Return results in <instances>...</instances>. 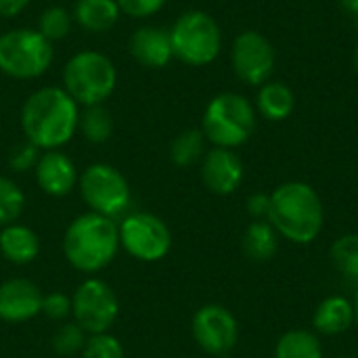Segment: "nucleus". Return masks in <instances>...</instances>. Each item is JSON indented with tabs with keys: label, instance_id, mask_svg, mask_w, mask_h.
Listing matches in <instances>:
<instances>
[{
	"label": "nucleus",
	"instance_id": "f257e3e1",
	"mask_svg": "<svg viewBox=\"0 0 358 358\" xmlns=\"http://www.w3.org/2000/svg\"><path fill=\"white\" fill-rule=\"evenodd\" d=\"M80 105L63 86L34 90L21 107V130L25 141L42 151L61 149L78 132Z\"/></svg>",
	"mask_w": 358,
	"mask_h": 358
},
{
	"label": "nucleus",
	"instance_id": "f03ea898",
	"mask_svg": "<svg viewBox=\"0 0 358 358\" xmlns=\"http://www.w3.org/2000/svg\"><path fill=\"white\" fill-rule=\"evenodd\" d=\"M268 222L294 243H310L319 237L325 212L321 197L306 182H285L271 195Z\"/></svg>",
	"mask_w": 358,
	"mask_h": 358
},
{
	"label": "nucleus",
	"instance_id": "7ed1b4c3",
	"mask_svg": "<svg viewBox=\"0 0 358 358\" xmlns=\"http://www.w3.org/2000/svg\"><path fill=\"white\" fill-rule=\"evenodd\" d=\"M120 231L115 220L88 212L78 216L65 231L63 252L67 262L80 273H99L117 256Z\"/></svg>",
	"mask_w": 358,
	"mask_h": 358
},
{
	"label": "nucleus",
	"instance_id": "20e7f679",
	"mask_svg": "<svg viewBox=\"0 0 358 358\" xmlns=\"http://www.w3.org/2000/svg\"><path fill=\"white\" fill-rule=\"evenodd\" d=\"M63 88L78 105H103L117 88V69L107 55L80 50L63 67Z\"/></svg>",
	"mask_w": 358,
	"mask_h": 358
},
{
	"label": "nucleus",
	"instance_id": "39448f33",
	"mask_svg": "<svg viewBox=\"0 0 358 358\" xmlns=\"http://www.w3.org/2000/svg\"><path fill=\"white\" fill-rule=\"evenodd\" d=\"M256 128V109L237 92L214 96L203 113L201 132L214 147L235 149L243 145Z\"/></svg>",
	"mask_w": 358,
	"mask_h": 358
},
{
	"label": "nucleus",
	"instance_id": "423d86ee",
	"mask_svg": "<svg viewBox=\"0 0 358 358\" xmlns=\"http://www.w3.org/2000/svg\"><path fill=\"white\" fill-rule=\"evenodd\" d=\"M55 59L52 42L38 29L17 27L0 34V71L15 80L44 76Z\"/></svg>",
	"mask_w": 358,
	"mask_h": 358
},
{
	"label": "nucleus",
	"instance_id": "0eeeda50",
	"mask_svg": "<svg viewBox=\"0 0 358 358\" xmlns=\"http://www.w3.org/2000/svg\"><path fill=\"white\" fill-rule=\"evenodd\" d=\"M172 52L178 61L193 67L212 63L222 46V34L214 17L203 10L182 13L170 27Z\"/></svg>",
	"mask_w": 358,
	"mask_h": 358
},
{
	"label": "nucleus",
	"instance_id": "6e6552de",
	"mask_svg": "<svg viewBox=\"0 0 358 358\" xmlns=\"http://www.w3.org/2000/svg\"><path fill=\"white\" fill-rule=\"evenodd\" d=\"M80 195L90 212L111 220L128 214L132 191L124 174L109 164H92L78 178Z\"/></svg>",
	"mask_w": 358,
	"mask_h": 358
},
{
	"label": "nucleus",
	"instance_id": "1a4fd4ad",
	"mask_svg": "<svg viewBox=\"0 0 358 358\" xmlns=\"http://www.w3.org/2000/svg\"><path fill=\"white\" fill-rule=\"evenodd\" d=\"M120 245L141 262H159L172 248L168 224L149 212H132L117 224Z\"/></svg>",
	"mask_w": 358,
	"mask_h": 358
},
{
	"label": "nucleus",
	"instance_id": "9d476101",
	"mask_svg": "<svg viewBox=\"0 0 358 358\" xmlns=\"http://www.w3.org/2000/svg\"><path fill=\"white\" fill-rule=\"evenodd\" d=\"M73 323H78L88 336L107 334L120 315V300L109 283L90 277L78 285L71 298Z\"/></svg>",
	"mask_w": 358,
	"mask_h": 358
},
{
	"label": "nucleus",
	"instance_id": "9b49d317",
	"mask_svg": "<svg viewBox=\"0 0 358 358\" xmlns=\"http://www.w3.org/2000/svg\"><path fill=\"white\" fill-rule=\"evenodd\" d=\"M231 61L235 73L252 86L268 82L275 69L273 44L258 31H243L235 38Z\"/></svg>",
	"mask_w": 358,
	"mask_h": 358
},
{
	"label": "nucleus",
	"instance_id": "f8f14e48",
	"mask_svg": "<svg viewBox=\"0 0 358 358\" xmlns=\"http://www.w3.org/2000/svg\"><path fill=\"white\" fill-rule=\"evenodd\" d=\"M237 321L220 304L201 306L193 317V338L201 350L214 357L229 355L237 344Z\"/></svg>",
	"mask_w": 358,
	"mask_h": 358
},
{
	"label": "nucleus",
	"instance_id": "ddd939ff",
	"mask_svg": "<svg viewBox=\"0 0 358 358\" xmlns=\"http://www.w3.org/2000/svg\"><path fill=\"white\" fill-rule=\"evenodd\" d=\"M42 292L29 279H8L0 285V321L25 323L42 313Z\"/></svg>",
	"mask_w": 358,
	"mask_h": 358
},
{
	"label": "nucleus",
	"instance_id": "4468645a",
	"mask_svg": "<svg viewBox=\"0 0 358 358\" xmlns=\"http://www.w3.org/2000/svg\"><path fill=\"white\" fill-rule=\"evenodd\" d=\"M201 180L216 195H231L243 180V164L233 149L214 147L203 155Z\"/></svg>",
	"mask_w": 358,
	"mask_h": 358
},
{
	"label": "nucleus",
	"instance_id": "2eb2a0df",
	"mask_svg": "<svg viewBox=\"0 0 358 358\" xmlns=\"http://www.w3.org/2000/svg\"><path fill=\"white\" fill-rule=\"evenodd\" d=\"M128 52L143 67L149 69L166 67L174 59L170 29L159 25H141L128 38Z\"/></svg>",
	"mask_w": 358,
	"mask_h": 358
},
{
	"label": "nucleus",
	"instance_id": "dca6fc26",
	"mask_svg": "<svg viewBox=\"0 0 358 358\" xmlns=\"http://www.w3.org/2000/svg\"><path fill=\"white\" fill-rule=\"evenodd\" d=\"M34 174H36L38 187L50 197L69 195L73 191V187L78 185V178H80L76 164L65 153H61L59 149L44 151L38 157Z\"/></svg>",
	"mask_w": 358,
	"mask_h": 358
},
{
	"label": "nucleus",
	"instance_id": "f3484780",
	"mask_svg": "<svg viewBox=\"0 0 358 358\" xmlns=\"http://www.w3.org/2000/svg\"><path fill=\"white\" fill-rule=\"evenodd\" d=\"M40 252L38 235L25 224H6L0 231V254L13 264H29Z\"/></svg>",
	"mask_w": 358,
	"mask_h": 358
},
{
	"label": "nucleus",
	"instance_id": "a211bd4d",
	"mask_svg": "<svg viewBox=\"0 0 358 358\" xmlns=\"http://www.w3.org/2000/svg\"><path fill=\"white\" fill-rule=\"evenodd\" d=\"M122 10L115 0H78L73 6V21L90 31V34H105L115 27Z\"/></svg>",
	"mask_w": 358,
	"mask_h": 358
},
{
	"label": "nucleus",
	"instance_id": "6ab92c4d",
	"mask_svg": "<svg viewBox=\"0 0 358 358\" xmlns=\"http://www.w3.org/2000/svg\"><path fill=\"white\" fill-rule=\"evenodd\" d=\"M355 325V306L342 296H331L323 300L315 313V329L323 336L344 334Z\"/></svg>",
	"mask_w": 358,
	"mask_h": 358
},
{
	"label": "nucleus",
	"instance_id": "aec40b11",
	"mask_svg": "<svg viewBox=\"0 0 358 358\" xmlns=\"http://www.w3.org/2000/svg\"><path fill=\"white\" fill-rule=\"evenodd\" d=\"M258 111L271 120V122H281L292 115L296 107L294 92L287 84L283 82H264L260 92H258Z\"/></svg>",
	"mask_w": 358,
	"mask_h": 358
},
{
	"label": "nucleus",
	"instance_id": "412c9836",
	"mask_svg": "<svg viewBox=\"0 0 358 358\" xmlns=\"http://www.w3.org/2000/svg\"><path fill=\"white\" fill-rule=\"evenodd\" d=\"M277 235L279 233L273 229V224L268 220H256L245 229L243 252L256 262H268L279 250Z\"/></svg>",
	"mask_w": 358,
	"mask_h": 358
},
{
	"label": "nucleus",
	"instance_id": "4be33fe9",
	"mask_svg": "<svg viewBox=\"0 0 358 358\" xmlns=\"http://www.w3.org/2000/svg\"><path fill=\"white\" fill-rule=\"evenodd\" d=\"M78 130L92 145H103L113 134V117L105 105H90L80 111Z\"/></svg>",
	"mask_w": 358,
	"mask_h": 358
},
{
	"label": "nucleus",
	"instance_id": "5701e85b",
	"mask_svg": "<svg viewBox=\"0 0 358 358\" xmlns=\"http://www.w3.org/2000/svg\"><path fill=\"white\" fill-rule=\"evenodd\" d=\"M275 358H323V348L315 334L294 329L277 342Z\"/></svg>",
	"mask_w": 358,
	"mask_h": 358
},
{
	"label": "nucleus",
	"instance_id": "b1692460",
	"mask_svg": "<svg viewBox=\"0 0 358 358\" xmlns=\"http://www.w3.org/2000/svg\"><path fill=\"white\" fill-rule=\"evenodd\" d=\"M206 155V136L197 128L182 130L170 143V159L178 168H189Z\"/></svg>",
	"mask_w": 358,
	"mask_h": 358
},
{
	"label": "nucleus",
	"instance_id": "393cba45",
	"mask_svg": "<svg viewBox=\"0 0 358 358\" xmlns=\"http://www.w3.org/2000/svg\"><path fill=\"white\" fill-rule=\"evenodd\" d=\"M71 13L63 6H46L42 13H40V19H38V31L50 40V42H57V40H63L69 36L71 31Z\"/></svg>",
	"mask_w": 358,
	"mask_h": 358
},
{
	"label": "nucleus",
	"instance_id": "a878e982",
	"mask_svg": "<svg viewBox=\"0 0 358 358\" xmlns=\"http://www.w3.org/2000/svg\"><path fill=\"white\" fill-rule=\"evenodd\" d=\"M23 208H25V195L21 187L13 178L0 174V227L17 222Z\"/></svg>",
	"mask_w": 358,
	"mask_h": 358
},
{
	"label": "nucleus",
	"instance_id": "bb28decb",
	"mask_svg": "<svg viewBox=\"0 0 358 358\" xmlns=\"http://www.w3.org/2000/svg\"><path fill=\"white\" fill-rule=\"evenodd\" d=\"M334 266L350 281L358 283V235H344L331 248Z\"/></svg>",
	"mask_w": 358,
	"mask_h": 358
},
{
	"label": "nucleus",
	"instance_id": "cd10ccee",
	"mask_svg": "<svg viewBox=\"0 0 358 358\" xmlns=\"http://www.w3.org/2000/svg\"><path fill=\"white\" fill-rule=\"evenodd\" d=\"M86 331L78 323H65L59 327V331L52 338V348L61 357H71L80 352L86 344Z\"/></svg>",
	"mask_w": 358,
	"mask_h": 358
},
{
	"label": "nucleus",
	"instance_id": "c85d7f7f",
	"mask_svg": "<svg viewBox=\"0 0 358 358\" xmlns=\"http://www.w3.org/2000/svg\"><path fill=\"white\" fill-rule=\"evenodd\" d=\"M84 358H124V348L117 338L107 334H94L86 338L82 348Z\"/></svg>",
	"mask_w": 358,
	"mask_h": 358
},
{
	"label": "nucleus",
	"instance_id": "c756f323",
	"mask_svg": "<svg viewBox=\"0 0 358 358\" xmlns=\"http://www.w3.org/2000/svg\"><path fill=\"white\" fill-rule=\"evenodd\" d=\"M38 151L40 149L36 145H31L29 141H23L21 145L13 147V151L8 155L10 170L13 172H29V170H34L36 164H38V157H40Z\"/></svg>",
	"mask_w": 358,
	"mask_h": 358
},
{
	"label": "nucleus",
	"instance_id": "7c9ffc66",
	"mask_svg": "<svg viewBox=\"0 0 358 358\" xmlns=\"http://www.w3.org/2000/svg\"><path fill=\"white\" fill-rule=\"evenodd\" d=\"M122 15H128L132 19H147L155 13H159L166 4V0H115Z\"/></svg>",
	"mask_w": 358,
	"mask_h": 358
},
{
	"label": "nucleus",
	"instance_id": "2f4dec72",
	"mask_svg": "<svg viewBox=\"0 0 358 358\" xmlns=\"http://www.w3.org/2000/svg\"><path fill=\"white\" fill-rule=\"evenodd\" d=\"M42 315H46L52 321H63L71 315V298L61 294V292H52L48 296L42 298Z\"/></svg>",
	"mask_w": 358,
	"mask_h": 358
},
{
	"label": "nucleus",
	"instance_id": "473e14b6",
	"mask_svg": "<svg viewBox=\"0 0 358 358\" xmlns=\"http://www.w3.org/2000/svg\"><path fill=\"white\" fill-rule=\"evenodd\" d=\"M248 212L250 216H254L256 220H268V212H271V195L264 193H256L248 199Z\"/></svg>",
	"mask_w": 358,
	"mask_h": 358
},
{
	"label": "nucleus",
	"instance_id": "72a5a7b5",
	"mask_svg": "<svg viewBox=\"0 0 358 358\" xmlns=\"http://www.w3.org/2000/svg\"><path fill=\"white\" fill-rule=\"evenodd\" d=\"M29 0H0V17L2 19H13L19 13L27 8Z\"/></svg>",
	"mask_w": 358,
	"mask_h": 358
},
{
	"label": "nucleus",
	"instance_id": "f704fd0d",
	"mask_svg": "<svg viewBox=\"0 0 358 358\" xmlns=\"http://www.w3.org/2000/svg\"><path fill=\"white\" fill-rule=\"evenodd\" d=\"M340 2H342V6L358 21V0H340Z\"/></svg>",
	"mask_w": 358,
	"mask_h": 358
},
{
	"label": "nucleus",
	"instance_id": "c9c22d12",
	"mask_svg": "<svg viewBox=\"0 0 358 358\" xmlns=\"http://www.w3.org/2000/svg\"><path fill=\"white\" fill-rule=\"evenodd\" d=\"M352 306H355V325H357V329H358V289H357V294H355V302H352Z\"/></svg>",
	"mask_w": 358,
	"mask_h": 358
},
{
	"label": "nucleus",
	"instance_id": "e433bc0d",
	"mask_svg": "<svg viewBox=\"0 0 358 358\" xmlns=\"http://www.w3.org/2000/svg\"><path fill=\"white\" fill-rule=\"evenodd\" d=\"M355 65H357V73H358V42H357V52H355Z\"/></svg>",
	"mask_w": 358,
	"mask_h": 358
}]
</instances>
